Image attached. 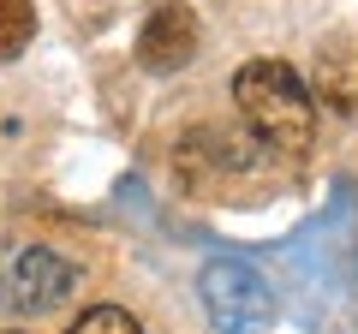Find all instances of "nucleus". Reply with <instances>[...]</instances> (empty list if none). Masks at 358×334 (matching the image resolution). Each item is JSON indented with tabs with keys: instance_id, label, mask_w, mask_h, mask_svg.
I'll list each match as a JSON object with an SVG mask.
<instances>
[{
	"instance_id": "1",
	"label": "nucleus",
	"mask_w": 358,
	"mask_h": 334,
	"mask_svg": "<svg viewBox=\"0 0 358 334\" xmlns=\"http://www.w3.org/2000/svg\"><path fill=\"white\" fill-rule=\"evenodd\" d=\"M233 108L251 126V138L287 161H299L317 138V102L287 60H245L233 72Z\"/></svg>"
},
{
	"instance_id": "2",
	"label": "nucleus",
	"mask_w": 358,
	"mask_h": 334,
	"mask_svg": "<svg viewBox=\"0 0 358 334\" xmlns=\"http://www.w3.org/2000/svg\"><path fill=\"white\" fill-rule=\"evenodd\" d=\"M197 293L209 305V328L215 334H263L268 317H275V298H268L263 275L251 263H227V257L209 263L197 275Z\"/></svg>"
},
{
	"instance_id": "3",
	"label": "nucleus",
	"mask_w": 358,
	"mask_h": 334,
	"mask_svg": "<svg viewBox=\"0 0 358 334\" xmlns=\"http://www.w3.org/2000/svg\"><path fill=\"white\" fill-rule=\"evenodd\" d=\"M72 286H78L72 263H66L60 251H48V245H30V251H18V257L0 269V310L42 317V310H54Z\"/></svg>"
},
{
	"instance_id": "4",
	"label": "nucleus",
	"mask_w": 358,
	"mask_h": 334,
	"mask_svg": "<svg viewBox=\"0 0 358 334\" xmlns=\"http://www.w3.org/2000/svg\"><path fill=\"white\" fill-rule=\"evenodd\" d=\"M197 54V13L179 6V0H162L138 30V60L143 72H179V66Z\"/></svg>"
},
{
	"instance_id": "5",
	"label": "nucleus",
	"mask_w": 358,
	"mask_h": 334,
	"mask_svg": "<svg viewBox=\"0 0 358 334\" xmlns=\"http://www.w3.org/2000/svg\"><path fill=\"white\" fill-rule=\"evenodd\" d=\"M36 36V6L30 0H0V60H18Z\"/></svg>"
},
{
	"instance_id": "6",
	"label": "nucleus",
	"mask_w": 358,
	"mask_h": 334,
	"mask_svg": "<svg viewBox=\"0 0 358 334\" xmlns=\"http://www.w3.org/2000/svg\"><path fill=\"white\" fill-rule=\"evenodd\" d=\"M66 334H143V328L126 305H90V310H78V322Z\"/></svg>"
},
{
	"instance_id": "7",
	"label": "nucleus",
	"mask_w": 358,
	"mask_h": 334,
	"mask_svg": "<svg viewBox=\"0 0 358 334\" xmlns=\"http://www.w3.org/2000/svg\"><path fill=\"white\" fill-rule=\"evenodd\" d=\"M6 334H13V328H6Z\"/></svg>"
}]
</instances>
